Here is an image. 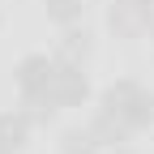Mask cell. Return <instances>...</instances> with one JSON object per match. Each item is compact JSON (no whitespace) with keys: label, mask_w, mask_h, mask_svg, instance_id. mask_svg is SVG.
<instances>
[{"label":"cell","mask_w":154,"mask_h":154,"mask_svg":"<svg viewBox=\"0 0 154 154\" xmlns=\"http://www.w3.org/2000/svg\"><path fill=\"white\" fill-rule=\"evenodd\" d=\"M99 107H107V111L120 116V120H128L133 133L154 124V90H146V86H137V82H111V86L103 90V103H99Z\"/></svg>","instance_id":"obj_1"},{"label":"cell","mask_w":154,"mask_h":154,"mask_svg":"<svg viewBox=\"0 0 154 154\" xmlns=\"http://www.w3.org/2000/svg\"><path fill=\"white\" fill-rule=\"evenodd\" d=\"M111 154H133V150L128 146H111Z\"/></svg>","instance_id":"obj_12"},{"label":"cell","mask_w":154,"mask_h":154,"mask_svg":"<svg viewBox=\"0 0 154 154\" xmlns=\"http://www.w3.org/2000/svg\"><path fill=\"white\" fill-rule=\"evenodd\" d=\"M43 9L56 26H73V22H82V13H86V0H43Z\"/></svg>","instance_id":"obj_9"},{"label":"cell","mask_w":154,"mask_h":154,"mask_svg":"<svg viewBox=\"0 0 154 154\" xmlns=\"http://www.w3.org/2000/svg\"><path fill=\"white\" fill-rule=\"evenodd\" d=\"M47 99H51L56 107H82V103L90 99V77L82 73V64H64V60H56V77H51Z\"/></svg>","instance_id":"obj_2"},{"label":"cell","mask_w":154,"mask_h":154,"mask_svg":"<svg viewBox=\"0 0 154 154\" xmlns=\"http://www.w3.org/2000/svg\"><path fill=\"white\" fill-rule=\"evenodd\" d=\"M30 120H26V111H0V146H9L13 154L26 146V137H30Z\"/></svg>","instance_id":"obj_7"},{"label":"cell","mask_w":154,"mask_h":154,"mask_svg":"<svg viewBox=\"0 0 154 154\" xmlns=\"http://www.w3.org/2000/svg\"><path fill=\"white\" fill-rule=\"evenodd\" d=\"M141 5H154V0H141Z\"/></svg>","instance_id":"obj_13"},{"label":"cell","mask_w":154,"mask_h":154,"mask_svg":"<svg viewBox=\"0 0 154 154\" xmlns=\"http://www.w3.org/2000/svg\"><path fill=\"white\" fill-rule=\"evenodd\" d=\"M90 128H94V137H99L103 146H124V141H128V133H133V124L120 120V116L107 111V107H99V116L90 120Z\"/></svg>","instance_id":"obj_6"},{"label":"cell","mask_w":154,"mask_h":154,"mask_svg":"<svg viewBox=\"0 0 154 154\" xmlns=\"http://www.w3.org/2000/svg\"><path fill=\"white\" fill-rule=\"evenodd\" d=\"M107 26L116 30V38H137L146 30V5L141 0H111Z\"/></svg>","instance_id":"obj_4"},{"label":"cell","mask_w":154,"mask_h":154,"mask_svg":"<svg viewBox=\"0 0 154 154\" xmlns=\"http://www.w3.org/2000/svg\"><path fill=\"white\" fill-rule=\"evenodd\" d=\"M146 30L154 34V5H146Z\"/></svg>","instance_id":"obj_11"},{"label":"cell","mask_w":154,"mask_h":154,"mask_svg":"<svg viewBox=\"0 0 154 154\" xmlns=\"http://www.w3.org/2000/svg\"><path fill=\"white\" fill-rule=\"evenodd\" d=\"M22 111H26V120H30V124H47L60 107H56L51 99H22Z\"/></svg>","instance_id":"obj_10"},{"label":"cell","mask_w":154,"mask_h":154,"mask_svg":"<svg viewBox=\"0 0 154 154\" xmlns=\"http://www.w3.org/2000/svg\"><path fill=\"white\" fill-rule=\"evenodd\" d=\"M51 77H56V56H43V51L26 56L17 64V90H22V99H47Z\"/></svg>","instance_id":"obj_3"},{"label":"cell","mask_w":154,"mask_h":154,"mask_svg":"<svg viewBox=\"0 0 154 154\" xmlns=\"http://www.w3.org/2000/svg\"><path fill=\"white\" fill-rule=\"evenodd\" d=\"M64 34H60V43H56V60H64V64H86V56H90V34L82 30V26H60Z\"/></svg>","instance_id":"obj_5"},{"label":"cell","mask_w":154,"mask_h":154,"mask_svg":"<svg viewBox=\"0 0 154 154\" xmlns=\"http://www.w3.org/2000/svg\"><path fill=\"white\" fill-rule=\"evenodd\" d=\"M103 141L94 137V128H69L60 137V154H99Z\"/></svg>","instance_id":"obj_8"}]
</instances>
